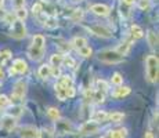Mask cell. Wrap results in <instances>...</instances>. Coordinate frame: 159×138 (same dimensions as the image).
<instances>
[{
	"label": "cell",
	"instance_id": "e0dca14e",
	"mask_svg": "<svg viewBox=\"0 0 159 138\" xmlns=\"http://www.w3.org/2000/svg\"><path fill=\"white\" fill-rule=\"evenodd\" d=\"M66 87H64L62 84H56V94H57V98L60 101H65L66 100V91H65Z\"/></svg>",
	"mask_w": 159,
	"mask_h": 138
},
{
	"label": "cell",
	"instance_id": "ffe728a7",
	"mask_svg": "<svg viewBox=\"0 0 159 138\" xmlns=\"http://www.w3.org/2000/svg\"><path fill=\"white\" fill-rule=\"evenodd\" d=\"M44 36L43 35H35L33 36V40H32V46L35 47H39V48H44Z\"/></svg>",
	"mask_w": 159,
	"mask_h": 138
},
{
	"label": "cell",
	"instance_id": "3957f363",
	"mask_svg": "<svg viewBox=\"0 0 159 138\" xmlns=\"http://www.w3.org/2000/svg\"><path fill=\"white\" fill-rule=\"evenodd\" d=\"M26 93V83L24 82H17L14 84V88H13V94H11V101L13 102H20L21 100L24 98Z\"/></svg>",
	"mask_w": 159,
	"mask_h": 138
},
{
	"label": "cell",
	"instance_id": "d4e9b609",
	"mask_svg": "<svg viewBox=\"0 0 159 138\" xmlns=\"http://www.w3.org/2000/svg\"><path fill=\"white\" fill-rule=\"evenodd\" d=\"M47 115H48V118L51 119V120H60V118H61V113H60V110H58L57 108H48L47 110Z\"/></svg>",
	"mask_w": 159,
	"mask_h": 138
},
{
	"label": "cell",
	"instance_id": "7402d4cb",
	"mask_svg": "<svg viewBox=\"0 0 159 138\" xmlns=\"http://www.w3.org/2000/svg\"><path fill=\"white\" fill-rule=\"evenodd\" d=\"M125 119V113L122 112H114L111 115H108V120H111L112 123H120Z\"/></svg>",
	"mask_w": 159,
	"mask_h": 138
},
{
	"label": "cell",
	"instance_id": "f35d334b",
	"mask_svg": "<svg viewBox=\"0 0 159 138\" xmlns=\"http://www.w3.org/2000/svg\"><path fill=\"white\" fill-rule=\"evenodd\" d=\"M51 75L56 76V78H60V76H61L60 68H51Z\"/></svg>",
	"mask_w": 159,
	"mask_h": 138
},
{
	"label": "cell",
	"instance_id": "7bdbcfd3",
	"mask_svg": "<svg viewBox=\"0 0 159 138\" xmlns=\"http://www.w3.org/2000/svg\"><path fill=\"white\" fill-rule=\"evenodd\" d=\"M3 3H4V0H0V7L3 6Z\"/></svg>",
	"mask_w": 159,
	"mask_h": 138
},
{
	"label": "cell",
	"instance_id": "83f0119b",
	"mask_svg": "<svg viewBox=\"0 0 159 138\" xmlns=\"http://www.w3.org/2000/svg\"><path fill=\"white\" fill-rule=\"evenodd\" d=\"M78 51H79V54H80L82 57H84V58L91 57V54H93V50H91V47H89V46H84V47L79 48Z\"/></svg>",
	"mask_w": 159,
	"mask_h": 138
},
{
	"label": "cell",
	"instance_id": "603a6c76",
	"mask_svg": "<svg viewBox=\"0 0 159 138\" xmlns=\"http://www.w3.org/2000/svg\"><path fill=\"white\" fill-rule=\"evenodd\" d=\"M83 15H84V13H83V10H82V8H76V10L72 11L71 20L75 21V22H79V21L83 20Z\"/></svg>",
	"mask_w": 159,
	"mask_h": 138
},
{
	"label": "cell",
	"instance_id": "7a4b0ae2",
	"mask_svg": "<svg viewBox=\"0 0 159 138\" xmlns=\"http://www.w3.org/2000/svg\"><path fill=\"white\" fill-rule=\"evenodd\" d=\"M98 60L107 64H119L123 62V57L118 54L115 50H105L98 54Z\"/></svg>",
	"mask_w": 159,
	"mask_h": 138
},
{
	"label": "cell",
	"instance_id": "cb8c5ba5",
	"mask_svg": "<svg viewBox=\"0 0 159 138\" xmlns=\"http://www.w3.org/2000/svg\"><path fill=\"white\" fill-rule=\"evenodd\" d=\"M72 46L73 47H76L79 50V48H82V47H84V46H87V40L84 38H80V36H79V38H75L72 40Z\"/></svg>",
	"mask_w": 159,
	"mask_h": 138
},
{
	"label": "cell",
	"instance_id": "7c38bea8",
	"mask_svg": "<svg viewBox=\"0 0 159 138\" xmlns=\"http://www.w3.org/2000/svg\"><path fill=\"white\" fill-rule=\"evenodd\" d=\"M108 120V113L105 112V110H97L96 113H94L93 116H91V122H94V123H102V122H107Z\"/></svg>",
	"mask_w": 159,
	"mask_h": 138
},
{
	"label": "cell",
	"instance_id": "4fadbf2b",
	"mask_svg": "<svg viewBox=\"0 0 159 138\" xmlns=\"http://www.w3.org/2000/svg\"><path fill=\"white\" fill-rule=\"evenodd\" d=\"M130 48H131V43H130V42H123V43H120V44L118 46V48H116L115 51H116L118 54H120L122 57H123V55H127V54H129Z\"/></svg>",
	"mask_w": 159,
	"mask_h": 138
},
{
	"label": "cell",
	"instance_id": "836d02e7",
	"mask_svg": "<svg viewBox=\"0 0 159 138\" xmlns=\"http://www.w3.org/2000/svg\"><path fill=\"white\" fill-rule=\"evenodd\" d=\"M65 91H66V98H73V97H75V94H76L75 87H73V86H69V87H66Z\"/></svg>",
	"mask_w": 159,
	"mask_h": 138
},
{
	"label": "cell",
	"instance_id": "8992f818",
	"mask_svg": "<svg viewBox=\"0 0 159 138\" xmlns=\"http://www.w3.org/2000/svg\"><path fill=\"white\" fill-rule=\"evenodd\" d=\"M20 136L21 138H42V133L39 128L33 127V126H25L21 128Z\"/></svg>",
	"mask_w": 159,
	"mask_h": 138
},
{
	"label": "cell",
	"instance_id": "ab89813d",
	"mask_svg": "<svg viewBox=\"0 0 159 138\" xmlns=\"http://www.w3.org/2000/svg\"><path fill=\"white\" fill-rule=\"evenodd\" d=\"M144 138H155V136L151 133V131H145V134H144Z\"/></svg>",
	"mask_w": 159,
	"mask_h": 138
},
{
	"label": "cell",
	"instance_id": "52a82bcc",
	"mask_svg": "<svg viewBox=\"0 0 159 138\" xmlns=\"http://www.w3.org/2000/svg\"><path fill=\"white\" fill-rule=\"evenodd\" d=\"M0 127L6 131H11L15 127V118L11 115H6L0 119Z\"/></svg>",
	"mask_w": 159,
	"mask_h": 138
},
{
	"label": "cell",
	"instance_id": "30bf717a",
	"mask_svg": "<svg viewBox=\"0 0 159 138\" xmlns=\"http://www.w3.org/2000/svg\"><path fill=\"white\" fill-rule=\"evenodd\" d=\"M11 69L14 70V73H25L28 70V65H26V62L24 60L17 58V60H14Z\"/></svg>",
	"mask_w": 159,
	"mask_h": 138
},
{
	"label": "cell",
	"instance_id": "5b68a950",
	"mask_svg": "<svg viewBox=\"0 0 159 138\" xmlns=\"http://www.w3.org/2000/svg\"><path fill=\"white\" fill-rule=\"evenodd\" d=\"M11 36L14 39H24L26 36V28L24 22L21 21H14L13 22V29H11Z\"/></svg>",
	"mask_w": 159,
	"mask_h": 138
},
{
	"label": "cell",
	"instance_id": "277c9868",
	"mask_svg": "<svg viewBox=\"0 0 159 138\" xmlns=\"http://www.w3.org/2000/svg\"><path fill=\"white\" fill-rule=\"evenodd\" d=\"M87 29L90 30L91 33H94L96 36H100V38H102V39L112 38V30L104 25H90Z\"/></svg>",
	"mask_w": 159,
	"mask_h": 138
},
{
	"label": "cell",
	"instance_id": "bcb514c9",
	"mask_svg": "<svg viewBox=\"0 0 159 138\" xmlns=\"http://www.w3.org/2000/svg\"><path fill=\"white\" fill-rule=\"evenodd\" d=\"M0 109H2V108H0Z\"/></svg>",
	"mask_w": 159,
	"mask_h": 138
},
{
	"label": "cell",
	"instance_id": "ba28073f",
	"mask_svg": "<svg viewBox=\"0 0 159 138\" xmlns=\"http://www.w3.org/2000/svg\"><path fill=\"white\" fill-rule=\"evenodd\" d=\"M90 10L93 11L96 15H100V17H107V15L111 13V10H109L108 6L101 4V3H96V4H93L90 7Z\"/></svg>",
	"mask_w": 159,
	"mask_h": 138
},
{
	"label": "cell",
	"instance_id": "1f68e13d",
	"mask_svg": "<svg viewBox=\"0 0 159 138\" xmlns=\"http://www.w3.org/2000/svg\"><path fill=\"white\" fill-rule=\"evenodd\" d=\"M42 11H43V6H42V3L38 2V3H35V4L32 6V13L35 15H39Z\"/></svg>",
	"mask_w": 159,
	"mask_h": 138
},
{
	"label": "cell",
	"instance_id": "74e56055",
	"mask_svg": "<svg viewBox=\"0 0 159 138\" xmlns=\"http://www.w3.org/2000/svg\"><path fill=\"white\" fill-rule=\"evenodd\" d=\"M46 25H47L48 28H56L57 26V22L54 20H48V18H47V21H46Z\"/></svg>",
	"mask_w": 159,
	"mask_h": 138
},
{
	"label": "cell",
	"instance_id": "f1b7e54d",
	"mask_svg": "<svg viewBox=\"0 0 159 138\" xmlns=\"http://www.w3.org/2000/svg\"><path fill=\"white\" fill-rule=\"evenodd\" d=\"M60 84H62L64 87H69V86H73V80L71 79V76H61Z\"/></svg>",
	"mask_w": 159,
	"mask_h": 138
},
{
	"label": "cell",
	"instance_id": "8fae6325",
	"mask_svg": "<svg viewBox=\"0 0 159 138\" xmlns=\"http://www.w3.org/2000/svg\"><path fill=\"white\" fill-rule=\"evenodd\" d=\"M100 130V126L94 122H87L80 127V133L82 134H94Z\"/></svg>",
	"mask_w": 159,
	"mask_h": 138
},
{
	"label": "cell",
	"instance_id": "4316f807",
	"mask_svg": "<svg viewBox=\"0 0 159 138\" xmlns=\"http://www.w3.org/2000/svg\"><path fill=\"white\" fill-rule=\"evenodd\" d=\"M111 82H112V84H115V86H119L120 87L122 86V83H123V78H122V75L120 73H114L112 75V78H111Z\"/></svg>",
	"mask_w": 159,
	"mask_h": 138
},
{
	"label": "cell",
	"instance_id": "9a60e30c",
	"mask_svg": "<svg viewBox=\"0 0 159 138\" xmlns=\"http://www.w3.org/2000/svg\"><path fill=\"white\" fill-rule=\"evenodd\" d=\"M62 58L64 55L62 54H53L50 57V64L53 68H60L61 64H62Z\"/></svg>",
	"mask_w": 159,
	"mask_h": 138
},
{
	"label": "cell",
	"instance_id": "d590c367",
	"mask_svg": "<svg viewBox=\"0 0 159 138\" xmlns=\"http://www.w3.org/2000/svg\"><path fill=\"white\" fill-rule=\"evenodd\" d=\"M139 7L141 8V10H147V8L149 7V0H140Z\"/></svg>",
	"mask_w": 159,
	"mask_h": 138
},
{
	"label": "cell",
	"instance_id": "f6af8a7d",
	"mask_svg": "<svg viewBox=\"0 0 159 138\" xmlns=\"http://www.w3.org/2000/svg\"><path fill=\"white\" fill-rule=\"evenodd\" d=\"M0 84H2V82H0Z\"/></svg>",
	"mask_w": 159,
	"mask_h": 138
},
{
	"label": "cell",
	"instance_id": "ee69618b",
	"mask_svg": "<svg viewBox=\"0 0 159 138\" xmlns=\"http://www.w3.org/2000/svg\"><path fill=\"white\" fill-rule=\"evenodd\" d=\"M76 2H82V0H76Z\"/></svg>",
	"mask_w": 159,
	"mask_h": 138
},
{
	"label": "cell",
	"instance_id": "b9f144b4",
	"mask_svg": "<svg viewBox=\"0 0 159 138\" xmlns=\"http://www.w3.org/2000/svg\"><path fill=\"white\" fill-rule=\"evenodd\" d=\"M4 78V72H3V69H0V79Z\"/></svg>",
	"mask_w": 159,
	"mask_h": 138
},
{
	"label": "cell",
	"instance_id": "d6986e66",
	"mask_svg": "<svg viewBox=\"0 0 159 138\" xmlns=\"http://www.w3.org/2000/svg\"><path fill=\"white\" fill-rule=\"evenodd\" d=\"M130 87H119V88H116V90L114 91V97L115 98H122V97H126V96H129L130 94Z\"/></svg>",
	"mask_w": 159,
	"mask_h": 138
},
{
	"label": "cell",
	"instance_id": "e575fe53",
	"mask_svg": "<svg viewBox=\"0 0 159 138\" xmlns=\"http://www.w3.org/2000/svg\"><path fill=\"white\" fill-rule=\"evenodd\" d=\"M10 102V100H8V97H6V96H0V108H3V106H6L7 104Z\"/></svg>",
	"mask_w": 159,
	"mask_h": 138
},
{
	"label": "cell",
	"instance_id": "9c48e42d",
	"mask_svg": "<svg viewBox=\"0 0 159 138\" xmlns=\"http://www.w3.org/2000/svg\"><path fill=\"white\" fill-rule=\"evenodd\" d=\"M28 55L30 60L33 61H39L43 58L44 55V48H39V47H35V46H30L29 50H28Z\"/></svg>",
	"mask_w": 159,
	"mask_h": 138
},
{
	"label": "cell",
	"instance_id": "f546056e",
	"mask_svg": "<svg viewBox=\"0 0 159 138\" xmlns=\"http://www.w3.org/2000/svg\"><path fill=\"white\" fill-rule=\"evenodd\" d=\"M97 88H98V91L105 93V91H108L109 86H108V83H107L105 80H97Z\"/></svg>",
	"mask_w": 159,
	"mask_h": 138
},
{
	"label": "cell",
	"instance_id": "6da1fadb",
	"mask_svg": "<svg viewBox=\"0 0 159 138\" xmlns=\"http://www.w3.org/2000/svg\"><path fill=\"white\" fill-rule=\"evenodd\" d=\"M147 76L151 82H158V57L154 54L147 57Z\"/></svg>",
	"mask_w": 159,
	"mask_h": 138
},
{
	"label": "cell",
	"instance_id": "4dcf8cb0",
	"mask_svg": "<svg viewBox=\"0 0 159 138\" xmlns=\"http://www.w3.org/2000/svg\"><path fill=\"white\" fill-rule=\"evenodd\" d=\"M93 100H96L97 102H102L104 100H105V93H102V91H94L93 93Z\"/></svg>",
	"mask_w": 159,
	"mask_h": 138
},
{
	"label": "cell",
	"instance_id": "ac0fdd59",
	"mask_svg": "<svg viewBox=\"0 0 159 138\" xmlns=\"http://www.w3.org/2000/svg\"><path fill=\"white\" fill-rule=\"evenodd\" d=\"M126 136H127V130H126V128H119V130L109 131L108 138H125Z\"/></svg>",
	"mask_w": 159,
	"mask_h": 138
},
{
	"label": "cell",
	"instance_id": "60d3db41",
	"mask_svg": "<svg viewBox=\"0 0 159 138\" xmlns=\"http://www.w3.org/2000/svg\"><path fill=\"white\" fill-rule=\"evenodd\" d=\"M134 3V0H123V4H126V6H131Z\"/></svg>",
	"mask_w": 159,
	"mask_h": 138
},
{
	"label": "cell",
	"instance_id": "484cf974",
	"mask_svg": "<svg viewBox=\"0 0 159 138\" xmlns=\"http://www.w3.org/2000/svg\"><path fill=\"white\" fill-rule=\"evenodd\" d=\"M15 17L18 18V21H25L26 20V17H28V11L25 10V7H22V8H17V11H15Z\"/></svg>",
	"mask_w": 159,
	"mask_h": 138
},
{
	"label": "cell",
	"instance_id": "5bb4252c",
	"mask_svg": "<svg viewBox=\"0 0 159 138\" xmlns=\"http://www.w3.org/2000/svg\"><path fill=\"white\" fill-rule=\"evenodd\" d=\"M147 40H148V44L151 46L152 48H155L158 46V35L154 30H148V32H147Z\"/></svg>",
	"mask_w": 159,
	"mask_h": 138
},
{
	"label": "cell",
	"instance_id": "8d00e7d4",
	"mask_svg": "<svg viewBox=\"0 0 159 138\" xmlns=\"http://www.w3.org/2000/svg\"><path fill=\"white\" fill-rule=\"evenodd\" d=\"M13 3L15 6V8H22L25 6V0H14Z\"/></svg>",
	"mask_w": 159,
	"mask_h": 138
},
{
	"label": "cell",
	"instance_id": "2e32d148",
	"mask_svg": "<svg viewBox=\"0 0 159 138\" xmlns=\"http://www.w3.org/2000/svg\"><path fill=\"white\" fill-rule=\"evenodd\" d=\"M38 73L42 79H48L51 76V66L50 65H42L40 68H39Z\"/></svg>",
	"mask_w": 159,
	"mask_h": 138
},
{
	"label": "cell",
	"instance_id": "44dd1931",
	"mask_svg": "<svg viewBox=\"0 0 159 138\" xmlns=\"http://www.w3.org/2000/svg\"><path fill=\"white\" fill-rule=\"evenodd\" d=\"M130 32H131V36H133L134 39H141L143 36H144V30H143L139 25H131Z\"/></svg>",
	"mask_w": 159,
	"mask_h": 138
},
{
	"label": "cell",
	"instance_id": "d6a6232c",
	"mask_svg": "<svg viewBox=\"0 0 159 138\" xmlns=\"http://www.w3.org/2000/svg\"><path fill=\"white\" fill-rule=\"evenodd\" d=\"M62 62L65 64L66 66H69V68H73V66H75V60H73L72 57H69V55H65V57L62 58Z\"/></svg>",
	"mask_w": 159,
	"mask_h": 138
}]
</instances>
